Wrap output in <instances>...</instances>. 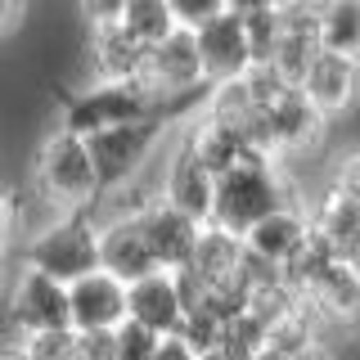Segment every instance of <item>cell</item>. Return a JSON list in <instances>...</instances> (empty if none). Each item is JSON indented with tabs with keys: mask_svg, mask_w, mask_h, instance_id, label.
<instances>
[{
	"mask_svg": "<svg viewBox=\"0 0 360 360\" xmlns=\"http://www.w3.org/2000/svg\"><path fill=\"white\" fill-rule=\"evenodd\" d=\"M288 202H302L292 194V180L284 176V167L270 162V158H248V162L230 167L225 176H217V198H212V221L230 234L252 230L257 221H266L270 212L288 207Z\"/></svg>",
	"mask_w": 360,
	"mask_h": 360,
	"instance_id": "cell-1",
	"label": "cell"
},
{
	"mask_svg": "<svg viewBox=\"0 0 360 360\" xmlns=\"http://www.w3.org/2000/svg\"><path fill=\"white\" fill-rule=\"evenodd\" d=\"M99 194H104V185H99L90 144L63 127L45 135L37 153V198L54 217H63V212H90L99 202Z\"/></svg>",
	"mask_w": 360,
	"mask_h": 360,
	"instance_id": "cell-2",
	"label": "cell"
},
{
	"mask_svg": "<svg viewBox=\"0 0 360 360\" xmlns=\"http://www.w3.org/2000/svg\"><path fill=\"white\" fill-rule=\"evenodd\" d=\"M180 104H162L153 90H144L140 82H86L82 90L63 99L59 127L90 140L95 131L122 127V122H144V117H167Z\"/></svg>",
	"mask_w": 360,
	"mask_h": 360,
	"instance_id": "cell-3",
	"label": "cell"
},
{
	"mask_svg": "<svg viewBox=\"0 0 360 360\" xmlns=\"http://www.w3.org/2000/svg\"><path fill=\"white\" fill-rule=\"evenodd\" d=\"M22 266L59 279V284H72V279L99 270V221L90 212L50 217L22 248Z\"/></svg>",
	"mask_w": 360,
	"mask_h": 360,
	"instance_id": "cell-4",
	"label": "cell"
},
{
	"mask_svg": "<svg viewBox=\"0 0 360 360\" xmlns=\"http://www.w3.org/2000/svg\"><path fill=\"white\" fill-rule=\"evenodd\" d=\"M324 127H329V117H324V112L315 108L297 86H288L270 108H262L257 131H252V149L284 167L288 158H302V153L320 149V144H324Z\"/></svg>",
	"mask_w": 360,
	"mask_h": 360,
	"instance_id": "cell-5",
	"label": "cell"
},
{
	"mask_svg": "<svg viewBox=\"0 0 360 360\" xmlns=\"http://www.w3.org/2000/svg\"><path fill=\"white\" fill-rule=\"evenodd\" d=\"M140 86L153 90L162 104H180V108H202L207 82H202V63H198V45L189 27H176L172 37H162L158 45L144 50V72Z\"/></svg>",
	"mask_w": 360,
	"mask_h": 360,
	"instance_id": "cell-6",
	"label": "cell"
},
{
	"mask_svg": "<svg viewBox=\"0 0 360 360\" xmlns=\"http://www.w3.org/2000/svg\"><path fill=\"white\" fill-rule=\"evenodd\" d=\"M172 117H144V122H122V127L95 131L90 135V158L104 189H122L131 176H140V167L149 162V153L158 149V140L167 135Z\"/></svg>",
	"mask_w": 360,
	"mask_h": 360,
	"instance_id": "cell-7",
	"label": "cell"
},
{
	"mask_svg": "<svg viewBox=\"0 0 360 360\" xmlns=\"http://www.w3.org/2000/svg\"><path fill=\"white\" fill-rule=\"evenodd\" d=\"M9 324L18 329V338H37V333H68V284L41 275V270L22 266L9 288Z\"/></svg>",
	"mask_w": 360,
	"mask_h": 360,
	"instance_id": "cell-8",
	"label": "cell"
},
{
	"mask_svg": "<svg viewBox=\"0 0 360 360\" xmlns=\"http://www.w3.org/2000/svg\"><path fill=\"white\" fill-rule=\"evenodd\" d=\"M189 32H194L202 82H207V86L239 82L248 68H252V50H248V32H243L239 14L221 9V14H212L207 22H198V27H189Z\"/></svg>",
	"mask_w": 360,
	"mask_h": 360,
	"instance_id": "cell-9",
	"label": "cell"
},
{
	"mask_svg": "<svg viewBox=\"0 0 360 360\" xmlns=\"http://www.w3.org/2000/svg\"><path fill=\"white\" fill-rule=\"evenodd\" d=\"M99 221V270H108L122 284H135V279L153 275L158 257L149 248V234L140 225V212H122V217H95Z\"/></svg>",
	"mask_w": 360,
	"mask_h": 360,
	"instance_id": "cell-10",
	"label": "cell"
},
{
	"mask_svg": "<svg viewBox=\"0 0 360 360\" xmlns=\"http://www.w3.org/2000/svg\"><path fill=\"white\" fill-rule=\"evenodd\" d=\"M302 297L311 302V311L320 315V324L360 333V270L342 257L324 262L315 275L302 284Z\"/></svg>",
	"mask_w": 360,
	"mask_h": 360,
	"instance_id": "cell-11",
	"label": "cell"
},
{
	"mask_svg": "<svg viewBox=\"0 0 360 360\" xmlns=\"http://www.w3.org/2000/svg\"><path fill=\"white\" fill-rule=\"evenodd\" d=\"M68 320H72V333H112L127 320V284L112 279L108 270H90V275L72 279Z\"/></svg>",
	"mask_w": 360,
	"mask_h": 360,
	"instance_id": "cell-12",
	"label": "cell"
},
{
	"mask_svg": "<svg viewBox=\"0 0 360 360\" xmlns=\"http://www.w3.org/2000/svg\"><path fill=\"white\" fill-rule=\"evenodd\" d=\"M158 198H162L167 207L185 212V217H194L198 225H207L212 221V198H217V176H212L185 144H176L172 158H167L162 180H158Z\"/></svg>",
	"mask_w": 360,
	"mask_h": 360,
	"instance_id": "cell-13",
	"label": "cell"
},
{
	"mask_svg": "<svg viewBox=\"0 0 360 360\" xmlns=\"http://www.w3.org/2000/svg\"><path fill=\"white\" fill-rule=\"evenodd\" d=\"M297 90L324 112V117H338V112H347V108L360 99V59H347V54L320 50V54L311 59V68L302 72Z\"/></svg>",
	"mask_w": 360,
	"mask_h": 360,
	"instance_id": "cell-14",
	"label": "cell"
},
{
	"mask_svg": "<svg viewBox=\"0 0 360 360\" xmlns=\"http://www.w3.org/2000/svg\"><path fill=\"white\" fill-rule=\"evenodd\" d=\"M307 239H311L307 212H302V202H288V207L270 212L266 221H257L252 230L243 234V252L257 257V262H266V266H279V270H284L292 257L307 248Z\"/></svg>",
	"mask_w": 360,
	"mask_h": 360,
	"instance_id": "cell-15",
	"label": "cell"
},
{
	"mask_svg": "<svg viewBox=\"0 0 360 360\" xmlns=\"http://www.w3.org/2000/svg\"><path fill=\"white\" fill-rule=\"evenodd\" d=\"M140 225H144V234H149V248H153V257H158L162 270H185L189 266V257H194V248H198V234H202V225L194 217L167 207L162 198H149L144 212H140Z\"/></svg>",
	"mask_w": 360,
	"mask_h": 360,
	"instance_id": "cell-16",
	"label": "cell"
},
{
	"mask_svg": "<svg viewBox=\"0 0 360 360\" xmlns=\"http://www.w3.org/2000/svg\"><path fill=\"white\" fill-rule=\"evenodd\" d=\"M127 320L144 324L153 333H176L185 320V297H180L176 270H153V275L127 284Z\"/></svg>",
	"mask_w": 360,
	"mask_h": 360,
	"instance_id": "cell-17",
	"label": "cell"
},
{
	"mask_svg": "<svg viewBox=\"0 0 360 360\" xmlns=\"http://www.w3.org/2000/svg\"><path fill=\"white\" fill-rule=\"evenodd\" d=\"M144 50L122 22H95L86 37V59L95 82H140L144 72Z\"/></svg>",
	"mask_w": 360,
	"mask_h": 360,
	"instance_id": "cell-18",
	"label": "cell"
},
{
	"mask_svg": "<svg viewBox=\"0 0 360 360\" xmlns=\"http://www.w3.org/2000/svg\"><path fill=\"white\" fill-rule=\"evenodd\" d=\"M180 144H185V149L194 153L212 176H225L230 167L248 162V158H266V153H257L252 144H248L243 131L225 127V122L207 117V112H194V122H189V131H185V140H180Z\"/></svg>",
	"mask_w": 360,
	"mask_h": 360,
	"instance_id": "cell-19",
	"label": "cell"
},
{
	"mask_svg": "<svg viewBox=\"0 0 360 360\" xmlns=\"http://www.w3.org/2000/svg\"><path fill=\"white\" fill-rule=\"evenodd\" d=\"M279 14H284V27H279V50H275V59H270V68H275L288 86H297L302 72L311 68V59L324 50V45H320V27H315L311 14H297V9L279 5Z\"/></svg>",
	"mask_w": 360,
	"mask_h": 360,
	"instance_id": "cell-20",
	"label": "cell"
},
{
	"mask_svg": "<svg viewBox=\"0 0 360 360\" xmlns=\"http://www.w3.org/2000/svg\"><path fill=\"white\" fill-rule=\"evenodd\" d=\"M320 45L333 54H347V59H360V0H333L320 18Z\"/></svg>",
	"mask_w": 360,
	"mask_h": 360,
	"instance_id": "cell-21",
	"label": "cell"
},
{
	"mask_svg": "<svg viewBox=\"0 0 360 360\" xmlns=\"http://www.w3.org/2000/svg\"><path fill=\"white\" fill-rule=\"evenodd\" d=\"M117 22H122V27H127L140 45H158L162 37H172V32L180 27L176 14H172V0H127Z\"/></svg>",
	"mask_w": 360,
	"mask_h": 360,
	"instance_id": "cell-22",
	"label": "cell"
},
{
	"mask_svg": "<svg viewBox=\"0 0 360 360\" xmlns=\"http://www.w3.org/2000/svg\"><path fill=\"white\" fill-rule=\"evenodd\" d=\"M221 347L230 352L234 360H252L257 352L266 347V320L262 315H252V311H234V315H225V333H221Z\"/></svg>",
	"mask_w": 360,
	"mask_h": 360,
	"instance_id": "cell-23",
	"label": "cell"
},
{
	"mask_svg": "<svg viewBox=\"0 0 360 360\" xmlns=\"http://www.w3.org/2000/svg\"><path fill=\"white\" fill-rule=\"evenodd\" d=\"M279 27H284V14H279V9H262V14H248V18H243L252 63H270V59H275V50H279Z\"/></svg>",
	"mask_w": 360,
	"mask_h": 360,
	"instance_id": "cell-24",
	"label": "cell"
},
{
	"mask_svg": "<svg viewBox=\"0 0 360 360\" xmlns=\"http://www.w3.org/2000/svg\"><path fill=\"white\" fill-rule=\"evenodd\" d=\"M158 338L162 333L144 329V324H135V320H122L117 329H112V356L117 360H153Z\"/></svg>",
	"mask_w": 360,
	"mask_h": 360,
	"instance_id": "cell-25",
	"label": "cell"
},
{
	"mask_svg": "<svg viewBox=\"0 0 360 360\" xmlns=\"http://www.w3.org/2000/svg\"><path fill=\"white\" fill-rule=\"evenodd\" d=\"M329 189H338L342 198H352L360 202V149H347V153H338V162H333V172L329 180H324Z\"/></svg>",
	"mask_w": 360,
	"mask_h": 360,
	"instance_id": "cell-26",
	"label": "cell"
},
{
	"mask_svg": "<svg viewBox=\"0 0 360 360\" xmlns=\"http://www.w3.org/2000/svg\"><path fill=\"white\" fill-rule=\"evenodd\" d=\"M221 9H225V0H172V14L180 27H198V22H207Z\"/></svg>",
	"mask_w": 360,
	"mask_h": 360,
	"instance_id": "cell-27",
	"label": "cell"
},
{
	"mask_svg": "<svg viewBox=\"0 0 360 360\" xmlns=\"http://www.w3.org/2000/svg\"><path fill=\"white\" fill-rule=\"evenodd\" d=\"M18 194L9 185H0V248H5L9 239H14V230H18Z\"/></svg>",
	"mask_w": 360,
	"mask_h": 360,
	"instance_id": "cell-28",
	"label": "cell"
},
{
	"mask_svg": "<svg viewBox=\"0 0 360 360\" xmlns=\"http://www.w3.org/2000/svg\"><path fill=\"white\" fill-rule=\"evenodd\" d=\"M153 360H198V352L180 333H162V338H158V347H153Z\"/></svg>",
	"mask_w": 360,
	"mask_h": 360,
	"instance_id": "cell-29",
	"label": "cell"
},
{
	"mask_svg": "<svg viewBox=\"0 0 360 360\" xmlns=\"http://www.w3.org/2000/svg\"><path fill=\"white\" fill-rule=\"evenodd\" d=\"M77 5H82L86 22L95 27V22H117V18H122V5H127V0H77Z\"/></svg>",
	"mask_w": 360,
	"mask_h": 360,
	"instance_id": "cell-30",
	"label": "cell"
},
{
	"mask_svg": "<svg viewBox=\"0 0 360 360\" xmlns=\"http://www.w3.org/2000/svg\"><path fill=\"white\" fill-rule=\"evenodd\" d=\"M22 18H27V0H0V41L14 37L22 27Z\"/></svg>",
	"mask_w": 360,
	"mask_h": 360,
	"instance_id": "cell-31",
	"label": "cell"
},
{
	"mask_svg": "<svg viewBox=\"0 0 360 360\" xmlns=\"http://www.w3.org/2000/svg\"><path fill=\"white\" fill-rule=\"evenodd\" d=\"M225 9L248 18V14H262V9H279V0H225Z\"/></svg>",
	"mask_w": 360,
	"mask_h": 360,
	"instance_id": "cell-32",
	"label": "cell"
},
{
	"mask_svg": "<svg viewBox=\"0 0 360 360\" xmlns=\"http://www.w3.org/2000/svg\"><path fill=\"white\" fill-rule=\"evenodd\" d=\"M284 9H297V14H311V18H320L324 9L333 5V0H279Z\"/></svg>",
	"mask_w": 360,
	"mask_h": 360,
	"instance_id": "cell-33",
	"label": "cell"
},
{
	"mask_svg": "<svg viewBox=\"0 0 360 360\" xmlns=\"http://www.w3.org/2000/svg\"><path fill=\"white\" fill-rule=\"evenodd\" d=\"M0 360H32V352L22 347V338H18V342H5V347H0Z\"/></svg>",
	"mask_w": 360,
	"mask_h": 360,
	"instance_id": "cell-34",
	"label": "cell"
},
{
	"mask_svg": "<svg viewBox=\"0 0 360 360\" xmlns=\"http://www.w3.org/2000/svg\"><path fill=\"white\" fill-rule=\"evenodd\" d=\"M292 360H333V356H329V347H324V342H315V347H307V352H297Z\"/></svg>",
	"mask_w": 360,
	"mask_h": 360,
	"instance_id": "cell-35",
	"label": "cell"
},
{
	"mask_svg": "<svg viewBox=\"0 0 360 360\" xmlns=\"http://www.w3.org/2000/svg\"><path fill=\"white\" fill-rule=\"evenodd\" d=\"M252 360H292V356H284L279 347H270V342H266V347H262V352H257Z\"/></svg>",
	"mask_w": 360,
	"mask_h": 360,
	"instance_id": "cell-36",
	"label": "cell"
},
{
	"mask_svg": "<svg viewBox=\"0 0 360 360\" xmlns=\"http://www.w3.org/2000/svg\"><path fill=\"white\" fill-rule=\"evenodd\" d=\"M198 360H234L225 347H212V352H198Z\"/></svg>",
	"mask_w": 360,
	"mask_h": 360,
	"instance_id": "cell-37",
	"label": "cell"
},
{
	"mask_svg": "<svg viewBox=\"0 0 360 360\" xmlns=\"http://www.w3.org/2000/svg\"><path fill=\"white\" fill-rule=\"evenodd\" d=\"M0 279H5V248H0Z\"/></svg>",
	"mask_w": 360,
	"mask_h": 360,
	"instance_id": "cell-38",
	"label": "cell"
}]
</instances>
